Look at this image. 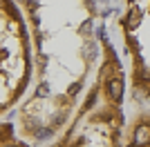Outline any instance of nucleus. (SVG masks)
Segmentation results:
<instances>
[{
	"mask_svg": "<svg viewBox=\"0 0 150 147\" xmlns=\"http://www.w3.org/2000/svg\"><path fill=\"white\" fill-rule=\"evenodd\" d=\"M34 51V80L18 109L27 143L56 138L83 100L101 56L99 9L94 0H16Z\"/></svg>",
	"mask_w": 150,
	"mask_h": 147,
	"instance_id": "nucleus-1",
	"label": "nucleus"
},
{
	"mask_svg": "<svg viewBox=\"0 0 150 147\" xmlns=\"http://www.w3.org/2000/svg\"><path fill=\"white\" fill-rule=\"evenodd\" d=\"M125 71L117 49L101 31V65L74 116L50 147H123Z\"/></svg>",
	"mask_w": 150,
	"mask_h": 147,
	"instance_id": "nucleus-2",
	"label": "nucleus"
},
{
	"mask_svg": "<svg viewBox=\"0 0 150 147\" xmlns=\"http://www.w3.org/2000/svg\"><path fill=\"white\" fill-rule=\"evenodd\" d=\"M34 80V51L16 0H0V118L23 103Z\"/></svg>",
	"mask_w": 150,
	"mask_h": 147,
	"instance_id": "nucleus-3",
	"label": "nucleus"
},
{
	"mask_svg": "<svg viewBox=\"0 0 150 147\" xmlns=\"http://www.w3.org/2000/svg\"><path fill=\"white\" fill-rule=\"evenodd\" d=\"M117 29L128 56L130 96L139 107H150V0H121Z\"/></svg>",
	"mask_w": 150,
	"mask_h": 147,
	"instance_id": "nucleus-4",
	"label": "nucleus"
},
{
	"mask_svg": "<svg viewBox=\"0 0 150 147\" xmlns=\"http://www.w3.org/2000/svg\"><path fill=\"white\" fill-rule=\"evenodd\" d=\"M123 147H150V107H139L125 118Z\"/></svg>",
	"mask_w": 150,
	"mask_h": 147,
	"instance_id": "nucleus-5",
	"label": "nucleus"
}]
</instances>
